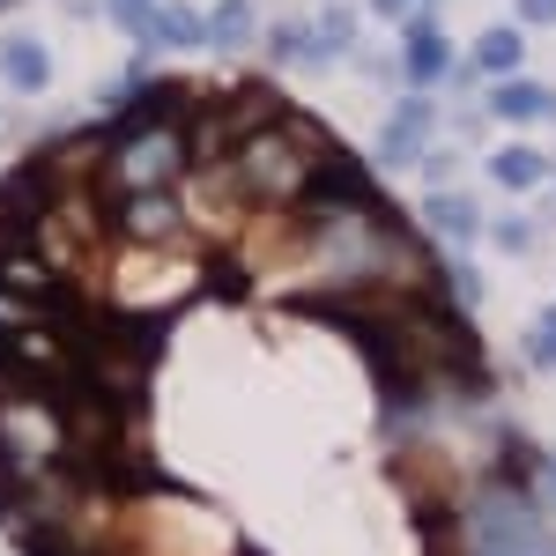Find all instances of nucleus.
<instances>
[{"mask_svg": "<svg viewBox=\"0 0 556 556\" xmlns=\"http://www.w3.org/2000/svg\"><path fill=\"white\" fill-rule=\"evenodd\" d=\"M319 156H327V134L312 127V119H298V112H282V119H267V127L230 156V178H238L253 201H304Z\"/></svg>", "mask_w": 556, "mask_h": 556, "instance_id": "f257e3e1", "label": "nucleus"}, {"mask_svg": "<svg viewBox=\"0 0 556 556\" xmlns=\"http://www.w3.org/2000/svg\"><path fill=\"white\" fill-rule=\"evenodd\" d=\"M193 164V134L186 119H149V127H119V119H104V193H164L178 186V172Z\"/></svg>", "mask_w": 556, "mask_h": 556, "instance_id": "f03ea898", "label": "nucleus"}, {"mask_svg": "<svg viewBox=\"0 0 556 556\" xmlns=\"http://www.w3.org/2000/svg\"><path fill=\"white\" fill-rule=\"evenodd\" d=\"M468 556H556V542L513 490H490L468 519Z\"/></svg>", "mask_w": 556, "mask_h": 556, "instance_id": "7ed1b4c3", "label": "nucleus"}, {"mask_svg": "<svg viewBox=\"0 0 556 556\" xmlns=\"http://www.w3.org/2000/svg\"><path fill=\"white\" fill-rule=\"evenodd\" d=\"M104 215H112V230L127 245H178L186 238V208L172 201V186L164 193H112Z\"/></svg>", "mask_w": 556, "mask_h": 556, "instance_id": "20e7f679", "label": "nucleus"}, {"mask_svg": "<svg viewBox=\"0 0 556 556\" xmlns=\"http://www.w3.org/2000/svg\"><path fill=\"white\" fill-rule=\"evenodd\" d=\"M401 67H408L416 89H430V83L453 75V38H445L438 15H408V23H401Z\"/></svg>", "mask_w": 556, "mask_h": 556, "instance_id": "39448f33", "label": "nucleus"}, {"mask_svg": "<svg viewBox=\"0 0 556 556\" xmlns=\"http://www.w3.org/2000/svg\"><path fill=\"white\" fill-rule=\"evenodd\" d=\"M490 112H497L505 127H534V119H549V112H556V89L527 83V75H505V83L490 89Z\"/></svg>", "mask_w": 556, "mask_h": 556, "instance_id": "423d86ee", "label": "nucleus"}, {"mask_svg": "<svg viewBox=\"0 0 556 556\" xmlns=\"http://www.w3.org/2000/svg\"><path fill=\"white\" fill-rule=\"evenodd\" d=\"M0 83H8V89H30V97H38V89L52 83V52H45L30 30L0 38Z\"/></svg>", "mask_w": 556, "mask_h": 556, "instance_id": "0eeeda50", "label": "nucleus"}, {"mask_svg": "<svg viewBox=\"0 0 556 556\" xmlns=\"http://www.w3.org/2000/svg\"><path fill=\"white\" fill-rule=\"evenodd\" d=\"M519 60H527V38H519V23H490V30L475 38V75H490V83L519 75Z\"/></svg>", "mask_w": 556, "mask_h": 556, "instance_id": "6e6552de", "label": "nucleus"}, {"mask_svg": "<svg viewBox=\"0 0 556 556\" xmlns=\"http://www.w3.org/2000/svg\"><path fill=\"white\" fill-rule=\"evenodd\" d=\"M424 215L438 223V238H453V245L482 230V215H475V201H468V193H453V186H430V208H424Z\"/></svg>", "mask_w": 556, "mask_h": 556, "instance_id": "1a4fd4ad", "label": "nucleus"}, {"mask_svg": "<svg viewBox=\"0 0 556 556\" xmlns=\"http://www.w3.org/2000/svg\"><path fill=\"white\" fill-rule=\"evenodd\" d=\"M490 178H497V186H513V193H527V186H542V178H549V156H542V149H527V141H513V149H497V156H490Z\"/></svg>", "mask_w": 556, "mask_h": 556, "instance_id": "9d476101", "label": "nucleus"}, {"mask_svg": "<svg viewBox=\"0 0 556 556\" xmlns=\"http://www.w3.org/2000/svg\"><path fill=\"white\" fill-rule=\"evenodd\" d=\"M253 30H260L253 0H215V8H208V45H223V52L253 45Z\"/></svg>", "mask_w": 556, "mask_h": 556, "instance_id": "9b49d317", "label": "nucleus"}, {"mask_svg": "<svg viewBox=\"0 0 556 556\" xmlns=\"http://www.w3.org/2000/svg\"><path fill=\"white\" fill-rule=\"evenodd\" d=\"M312 38H319V52H312V60H342L349 38H356V15H349L342 0H327V8L312 15Z\"/></svg>", "mask_w": 556, "mask_h": 556, "instance_id": "f8f14e48", "label": "nucleus"}, {"mask_svg": "<svg viewBox=\"0 0 556 556\" xmlns=\"http://www.w3.org/2000/svg\"><path fill=\"white\" fill-rule=\"evenodd\" d=\"M312 52H319V38H312V15H298V23H275V30H267V60H275V67L312 60Z\"/></svg>", "mask_w": 556, "mask_h": 556, "instance_id": "ddd939ff", "label": "nucleus"}, {"mask_svg": "<svg viewBox=\"0 0 556 556\" xmlns=\"http://www.w3.org/2000/svg\"><path fill=\"white\" fill-rule=\"evenodd\" d=\"M497 245L505 253H527L534 245V215H497Z\"/></svg>", "mask_w": 556, "mask_h": 556, "instance_id": "4468645a", "label": "nucleus"}, {"mask_svg": "<svg viewBox=\"0 0 556 556\" xmlns=\"http://www.w3.org/2000/svg\"><path fill=\"white\" fill-rule=\"evenodd\" d=\"M534 364H556V312L534 319Z\"/></svg>", "mask_w": 556, "mask_h": 556, "instance_id": "2eb2a0df", "label": "nucleus"}, {"mask_svg": "<svg viewBox=\"0 0 556 556\" xmlns=\"http://www.w3.org/2000/svg\"><path fill=\"white\" fill-rule=\"evenodd\" d=\"M519 23H556V0H519Z\"/></svg>", "mask_w": 556, "mask_h": 556, "instance_id": "dca6fc26", "label": "nucleus"}, {"mask_svg": "<svg viewBox=\"0 0 556 556\" xmlns=\"http://www.w3.org/2000/svg\"><path fill=\"white\" fill-rule=\"evenodd\" d=\"M8 8H23V0H0V15H8Z\"/></svg>", "mask_w": 556, "mask_h": 556, "instance_id": "f3484780", "label": "nucleus"}]
</instances>
